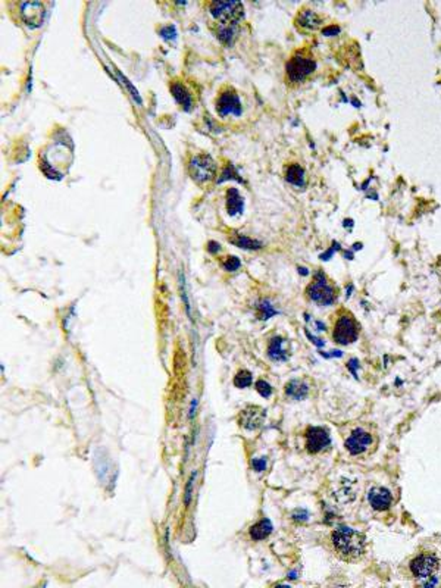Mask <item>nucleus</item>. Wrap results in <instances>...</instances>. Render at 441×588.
<instances>
[{
	"mask_svg": "<svg viewBox=\"0 0 441 588\" xmlns=\"http://www.w3.org/2000/svg\"><path fill=\"white\" fill-rule=\"evenodd\" d=\"M331 544L335 554L347 563H356L365 556L366 535L350 527H340L331 534Z\"/></svg>",
	"mask_w": 441,
	"mask_h": 588,
	"instance_id": "1",
	"label": "nucleus"
},
{
	"mask_svg": "<svg viewBox=\"0 0 441 588\" xmlns=\"http://www.w3.org/2000/svg\"><path fill=\"white\" fill-rule=\"evenodd\" d=\"M316 69V59L307 47L297 49L286 63V79L290 85L306 81Z\"/></svg>",
	"mask_w": 441,
	"mask_h": 588,
	"instance_id": "2",
	"label": "nucleus"
},
{
	"mask_svg": "<svg viewBox=\"0 0 441 588\" xmlns=\"http://www.w3.org/2000/svg\"><path fill=\"white\" fill-rule=\"evenodd\" d=\"M361 333V327L356 321L353 314L347 309H340L334 315V325H332V340L340 344L347 346L358 340Z\"/></svg>",
	"mask_w": 441,
	"mask_h": 588,
	"instance_id": "3",
	"label": "nucleus"
},
{
	"mask_svg": "<svg viewBox=\"0 0 441 588\" xmlns=\"http://www.w3.org/2000/svg\"><path fill=\"white\" fill-rule=\"evenodd\" d=\"M306 296L309 300L315 303L329 306L337 300V288L326 279L325 274L318 272L313 281L306 287Z\"/></svg>",
	"mask_w": 441,
	"mask_h": 588,
	"instance_id": "4",
	"label": "nucleus"
},
{
	"mask_svg": "<svg viewBox=\"0 0 441 588\" xmlns=\"http://www.w3.org/2000/svg\"><path fill=\"white\" fill-rule=\"evenodd\" d=\"M378 443L377 435H374L366 427H358L348 434L344 446L351 456H365Z\"/></svg>",
	"mask_w": 441,
	"mask_h": 588,
	"instance_id": "5",
	"label": "nucleus"
},
{
	"mask_svg": "<svg viewBox=\"0 0 441 588\" xmlns=\"http://www.w3.org/2000/svg\"><path fill=\"white\" fill-rule=\"evenodd\" d=\"M213 18L221 25L235 27L244 14V6L240 2H212L209 5Z\"/></svg>",
	"mask_w": 441,
	"mask_h": 588,
	"instance_id": "6",
	"label": "nucleus"
},
{
	"mask_svg": "<svg viewBox=\"0 0 441 588\" xmlns=\"http://www.w3.org/2000/svg\"><path fill=\"white\" fill-rule=\"evenodd\" d=\"M189 172L196 182L205 184V182H209L212 179H215L216 172H218V165L206 153L194 155L189 160Z\"/></svg>",
	"mask_w": 441,
	"mask_h": 588,
	"instance_id": "7",
	"label": "nucleus"
},
{
	"mask_svg": "<svg viewBox=\"0 0 441 588\" xmlns=\"http://www.w3.org/2000/svg\"><path fill=\"white\" fill-rule=\"evenodd\" d=\"M440 565L438 556L426 551V553H421V554L415 556L409 563V569L415 578L426 581V579H432L435 576V573L440 569Z\"/></svg>",
	"mask_w": 441,
	"mask_h": 588,
	"instance_id": "8",
	"label": "nucleus"
},
{
	"mask_svg": "<svg viewBox=\"0 0 441 588\" xmlns=\"http://www.w3.org/2000/svg\"><path fill=\"white\" fill-rule=\"evenodd\" d=\"M216 111L221 117H227V115H241L243 112V108H241V100L238 97L237 91L230 87V85H225L219 90V94L216 97Z\"/></svg>",
	"mask_w": 441,
	"mask_h": 588,
	"instance_id": "9",
	"label": "nucleus"
},
{
	"mask_svg": "<svg viewBox=\"0 0 441 588\" xmlns=\"http://www.w3.org/2000/svg\"><path fill=\"white\" fill-rule=\"evenodd\" d=\"M305 449L310 454H318L331 444V437L321 427H309L305 431Z\"/></svg>",
	"mask_w": 441,
	"mask_h": 588,
	"instance_id": "10",
	"label": "nucleus"
},
{
	"mask_svg": "<svg viewBox=\"0 0 441 588\" xmlns=\"http://www.w3.org/2000/svg\"><path fill=\"white\" fill-rule=\"evenodd\" d=\"M21 18L30 27H40L44 20V6L40 2L21 3Z\"/></svg>",
	"mask_w": 441,
	"mask_h": 588,
	"instance_id": "11",
	"label": "nucleus"
},
{
	"mask_svg": "<svg viewBox=\"0 0 441 588\" xmlns=\"http://www.w3.org/2000/svg\"><path fill=\"white\" fill-rule=\"evenodd\" d=\"M368 502L372 506V509L378 512H385L393 505V496L390 490L384 487H372L368 491Z\"/></svg>",
	"mask_w": 441,
	"mask_h": 588,
	"instance_id": "12",
	"label": "nucleus"
},
{
	"mask_svg": "<svg viewBox=\"0 0 441 588\" xmlns=\"http://www.w3.org/2000/svg\"><path fill=\"white\" fill-rule=\"evenodd\" d=\"M265 419V411L257 406H249L240 415V425L247 430H256L262 425Z\"/></svg>",
	"mask_w": 441,
	"mask_h": 588,
	"instance_id": "13",
	"label": "nucleus"
},
{
	"mask_svg": "<svg viewBox=\"0 0 441 588\" xmlns=\"http://www.w3.org/2000/svg\"><path fill=\"white\" fill-rule=\"evenodd\" d=\"M322 24V18L310 11V9H303L299 12L297 18H296V25L299 30H303V31H315L321 27Z\"/></svg>",
	"mask_w": 441,
	"mask_h": 588,
	"instance_id": "14",
	"label": "nucleus"
},
{
	"mask_svg": "<svg viewBox=\"0 0 441 588\" xmlns=\"http://www.w3.org/2000/svg\"><path fill=\"white\" fill-rule=\"evenodd\" d=\"M171 91H172L175 100L186 109V111H190L193 108V94L192 91L186 87V84L183 81H178V79H172L171 82Z\"/></svg>",
	"mask_w": 441,
	"mask_h": 588,
	"instance_id": "15",
	"label": "nucleus"
},
{
	"mask_svg": "<svg viewBox=\"0 0 441 588\" xmlns=\"http://www.w3.org/2000/svg\"><path fill=\"white\" fill-rule=\"evenodd\" d=\"M286 346V340L280 335L271 338L268 346V356L274 360H287L288 352Z\"/></svg>",
	"mask_w": 441,
	"mask_h": 588,
	"instance_id": "16",
	"label": "nucleus"
},
{
	"mask_svg": "<svg viewBox=\"0 0 441 588\" xmlns=\"http://www.w3.org/2000/svg\"><path fill=\"white\" fill-rule=\"evenodd\" d=\"M286 179L296 187H303L306 181L305 169L299 163H290L286 166Z\"/></svg>",
	"mask_w": 441,
	"mask_h": 588,
	"instance_id": "17",
	"label": "nucleus"
},
{
	"mask_svg": "<svg viewBox=\"0 0 441 588\" xmlns=\"http://www.w3.org/2000/svg\"><path fill=\"white\" fill-rule=\"evenodd\" d=\"M272 524L269 519H262L259 522H256L254 525L250 527V537L254 540V541H260V540H265L267 537H269V534L272 532Z\"/></svg>",
	"mask_w": 441,
	"mask_h": 588,
	"instance_id": "18",
	"label": "nucleus"
},
{
	"mask_svg": "<svg viewBox=\"0 0 441 588\" xmlns=\"http://www.w3.org/2000/svg\"><path fill=\"white\" fill-rule=\"evenodd\" d=\"M307 393H309L307 384L303 382V381H299V379H293L286 385V394H287L288 397L294 399V400L305 399L307 396Z\"/></svg>",
	"mask_w": 441,
	"mask_h": 588,
	"instance_id": "19",
	"label": "nucleus"
},
{
	"mask_svg": "<svg viewBox=\"0 0 441 588\" xmlns=\"http://www.w3.org/2000/svg\"><path fill=\"white\" fill-rule=\"evenodd\" d=\"M243 197L240 196V193L235 190V188H230L227 191V211L230 215H237L240 212H243Z\"/></svg>",
	"mask_w": 441,
	"mask_h": 588,
	"instance_id": "20",
	"label": "nucleus"
},
{
	"mask_svg": "<svg viewBox=\"0 0 441 588\" xmlns=\"http://www.w3.org/2000/svg\"><path fill=\"white\" fill-rule=\"evenodd\" d=\"M230 243L235 244L237 247H241V249H246V250H259L262 249V243L257 241V240H251L246 235H235V237H231Z\"/></svg>",
	"mask_w": 441,
	"mask_h": 588,
	"instance_id": "21",
	"label": "nucleus"
},
{
	"mask_svg": "<svg viewBox=\"0 0 441 588\" xmlns=\"http://www.w3.org/2000/svg\"><path fill=\"white\" fill-rule=\"evenodd\" d=\"M251 381H253V378H251V373H250L249 371H246V369H241V371H238V372H237V375L234 376V385H235V387H238V388H246V387H250V385H251Z\"/></svg>",
	"mask_w": 441,
	"mask_h": 588,
	"instance_id": "22",
	"label": "nucleus"
},
{
	"mask_svg": "<svg viewBox=\"0 0 441 588\" xmlns=\"http://www.w3.org/2000/svg\"><path fill=\"white\" fill-rule=\"evenodd\" d=\"M257 314H259V318L260 319H269L271 316H274V315L277 314V311L272 308V305L269 303L268 300H262L260 303H257Z\"/></svg>",
	"mask_w": 441,
	"mask_h": 588,
	"instance_id": "23",
	"label": "nucleus"
},
{
	"mask_svg": "<svg viewBox=\"0 0 441 588\" xmlns=\"http://www.w3.org/2000/svg\"><path fill=\"white\" fill-rule=\"evenodd\" d=\"M196 475H197V472L194 470L192 475H190V478H189V481H187V485H186V493H184V505H186V508H189L190 506V503H192V496H193V484H194V479H196Z\"/></svg>",
	"mask_w": 441,
	"mask_h": 588,
	"instance_id": "24",
	"label": "nucleus"
},
{
	"mask_svg": "<svg viewBox=\"0 0 441 588\" xmlns=\"http://www.w3.org/2000/svg\"><path fill=\"white\" fill-rule=\"evenodd\" d=\"M240 260L235 257V256H230V257H225V260L222 262V266H224V269L225 271H230V272H234V271H237L238 268H240Z\"/></svg>",
	"mask_w": 441,
	"mask_h": 588,
	"instance_id": "25",
	"label": "nucleus"
},
{
	"mask_svg": "<svg viewBox=\"0 0 441 588\" xmlns=\"http://www.w3.org/2000/svg\"><path fill=\"white\" fill-rule=\"evenodd\" d=\"M256 390H257V393L262 396V397H269L271 394H272V387L269 385L267 381H263V379H259L257 382H256Z\"/></svg>",
	"mask_w": 441,
	"mask_h": 588,
	"instance_id": "26",
	"label": "nucleus"
},
{
	"mask_svg": "<svg viewBox=\"0 0 441 588\" xmlns=\"http://www.w3.org/2000/svg\"><path fill=\"white\" fill-rule=\"evenodd\" d=\"M251 466L254 468V470H257V472H263V470L267 469V459H265V457L254 459V460L251 462Z\"/></svg>",
	"mask_w": 441,
	"mask_h": 588,
	"instance_id": "27",
	"label": "nucleus"
},
{
	"mask_svg": "<svg viewBox=\"0 0 441 588\" xmlns=\"http://www.w3.org/2000/svg\"><path fill=\"white\" fill-rule=\"evenodd\" d=\"M340 33V27H337V25H331V27H325L324 30H322V34L324 36H328V37H332V36H337Z\"/></svg>",
	"mask_w": 441,
	"mask_h": 588,
	"instance_id": "28",
	"label": "nucleus"
},
{
	"mask_svg": "<svg viewBox=\"0 0 441 588\" xmlns=\"http://www.w3.org/2000/svg\"><path fill=\"white\" fill-rule=\"evenodd\" d=\"M219 247H221L219 244H216V243H212L211 241V243H209V247H208V250H209V252H212V253H215L216 250H219Z\"/></svg>",
	"mask_w": 441,
	"mask_h": 588,
	"instance_id": "29",
	"label": "nucleus"
},
{
	"mask_svg": "<svg viewBox=\"0 0 441 588\" xmlns=\"http://www.w3.org/2000/svg\"><path fill=\"white\" fill-rule=\"evenodd\" d=\"M196 406H197V400H196V399H193L192 409H190V418H193V416H194V413H196V412H194L196 411Z\"/></svg>",
	"mask_w": 441,
	"mask_h": 588,
	"instance_id": "30",
	"label": "nucleus"
}]
</instances>
